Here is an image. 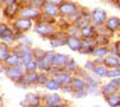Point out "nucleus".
I'll list each match as a JSON object with an SVG mask.
<instances>
[{
  "mask_svg": "<svg viewBox=\"0 0 120 107\" xmlns=\"http://www.w3.org/2000/svg\"><path fill=\"white\" fill-rule=\"evenodd\" d=\"M0 38H1V42H4L7 45L14 43L17 41V38H15V32H14L13 27L10 28L5 23L0 24Z\"/></svg>",
  "mask_w": 120,
  "mask_h": 107,
  "instance_id": "obj_1",
  "label": "nucleus"
},
{
  "mask_svg": "<svg viewBox=\"0 0 120 107\" xmlns=\"http://www.w3.org/2000/svg\"><path fill=\"white\" fill-rule=\"evenodd\" d=\"M35 32L38 33L40 36H42L44 38H50V40L56 35V29L52 24L41 23V22H38L35 26Z\"/></svg>",
  "mask_w": 120,
  "mask_h": 107,
  "instance_id": "obj_2",
  "label": "nucleus"
},
{
  "mask_svg": "<svg viewBox=\"0 0 120 107\" xmlns=\"http://www.w3.org/2000/svg\"><path fill=\"white\" fill-rule=\"evenodd\" d=\"M24 68L23 65L21 66H13V68H8L5 66V75H7L8 78H9L12 82H14V83H18V82L22 80V78L24 77Z\"/></svg>",
  "mask_w": 120,
  "mask_h": 107,
  "instance_id": "obj_3",
  "label": "nucleus"
},
{
  "mask_svg": "<svg viewBox=\"0 0 120 107\" xmlns=\"http://www.w3.org/2000/svg\"><path fill=\"white\" fill-rule=\"evenodd\" d=\"M33 28V21L31 19H26V18H17L13 21V29L14 32H21V33H26L27 31L32 29Z\"/></svg>",
  "mask_w": 120,
  "mask_h": 107,
  "instance_id": "obj_4",
  "label": "nucleus"
},
{
  "mask_svg": "<svg viewBox=\"0 0 120 107\" xmlns=\"http://www.w3.org/2000/svg\"><path fill=\"white\" fill-rule=\"evenodd\" d=\"M91 15H92V23L93 26H97V27H101L104 26V24H106L107 22V13L105 12L104 9H101V8H96V9L92 10V13H91Z\"/></svg>",
  "mask_w": 120,
  "mask_h": 107,
  "instance_id": "obj_5",
  "label": "nucleus"
},
{
  "mask_svg": "<svg viewBox=\"0 0 120 107\" xmlns=\"http://www.w3.org/2000/svg\"><path fill=\"white\" fill-rule=\"evenodd\" d=\"M42 10L41 9H36V8L32 7H26L21 9V13H19V17L21 18H26V19H31V21H35V19H40L42 15Z\"/></svg>",
  "mask_w": 120,
  "mask_h": 107,
  "instance_id": "obj_6",
  "label": "nucleus"
},
{
  "mask_svg": "<svg viewBox=\"0 0 120 107\" xmlns=\"http://www.w3.org/2000/svg\"><path fill=\"white\" fill-rule=\"evenodd\" d=\"M60 15L63 17H74L75 13L79 12V8L77 4L72 1H64V4L60 5Z\"/></svg>",
  "mask_w": 120,
  "mask_h": 107,
  "instance_id": "obj_7",
  "label": "nucleus"
},
{
  "mask_svg": "<svg viewBox=\"0 0 120 107\" xmlns=\"http://www.w3.org/2000/svg\"><path fill=\"white\" fill-rule=\"evenodd\" d=\"M23 107H41L42 106V98L35 93L26 94L24 100L21 102Z\"/></svg>",
  "mask_w": 120,
  "mask_h": 107,
  "instance_id": "obj_8",
  "label": "nucleus"
},
{
  "mask_svg": "<svg viewBox=\"0 0 120 107\" xmlns=\"http://www.w3.org/2000/svg\"><path fill=\"white\" fill-rule=\"evenodd\" d=\"M68 33L65 31H58L56 35L54 36L50 40V45L52 49H56V47H60V46H65L67 45V41H68Z\"/></svg>",
  "mask_w": 120,
  "mask_h": 107,
  "instance_id": "obj_9",
  "label": "nucleus"
},
{
  "mask_svg": "<svg viewBox=\"0 0 120 107\" xmlns=\"http://www.w3.org/2000/svg\"><path fill=\"white\" fill-rule=\"evenodd\" d=\"M42 100L45 101V103L51 107H64V102H63V98L60 97L58 93H50L46 94Z\"/></svg>",
  "mask_w": 120,
  "mask_h": 107,
  "instance_id": "obj_10",
  "label": "nucleus"
},
{
  "mask_svg": "<svg viewBox=\"0 0 120 107\" xmlns=\"http://www.w3.org/2000/svg\"><path fill=\"white\" fill-rule=\"evenodd\" d=\"M21 9H22V7L19 4L7 5V7L4 8V10H3V14H4L5 18H8V19H14L15 15H19Z\"/></svg>",
  "mask_w": 120,
  "mask_h": 107,
  "instance_id": "obj_11",
  "label": "nucleus"
},
{
  "mask_svg": "<svg viewBox=\"0 0 120 107\" xmlns=\"http://www.w3.org/2000/svg\"><path fill=\"white\" fill-rule=\"evenodd\" d=\"M70 60H72V57H69L68 55L58 52V54H56V56H55V60H54L52 68H58V69H63V70H64V68L67 66V64L69 63Z\"/></svg>",
  "mask_w": 120,
  "mask_h": 107,
  "instance_id": "obj_12",
  "label": "nucleus"
},
{
  "mask_svg": "<svg viewBox=\"0 0 120 107\" xmlns=\"http://www.w3.org/2000/svg\"><path fill=\"white\" fill-rule=\"evenodd\" d=\"M21 82L26 87L35 86V84H37V82H38V73L37 71H26L24 77L22 78Z\"/></svg>",
  "mask_w": 120,
  "mask_h": 107,
  "instance_id": "obj_13",
  "label": "nucleus"
},
{
  "mask_svg": "<svg viewBox=\"0 0 120 107\" xmlns=\"http://www.w3.org/2000/svg\"><path fill=\"white\" fill-rule=\"evenodd\" d=\"M72 87L74 92H81V91H87V82L82 77H73L72 79Z\"/></svg>",
  "mask_w": 120,
  "mask_h": 107,
  "instance_id": "obj_14",
  "label": "nucleus"
},
{
  "mask_svg": "<svg viewBox=\"0 0 120 107\" xmlns=\"http://www.w3.org/2000/svg\"><path fill=\"white\" fill-rule=\"evenodd\" d=\"M102 64L109 69H118L120 68V59L116 55H107L106 57L102 59Z\"/></svg>",
  "mask_w": 120,
  "mask_h": 107,
  "instance_id": "obj_15",
  "label": "nucleus"
},
{
  "mask_svg": "<svg viewBox=\"0 0 120 107\" xmlns=\"http://www.w3.org/2000/svg\"><path fill=\"white\" fill-rule=\"evenodd\" d=\"M67 46L69 47L72 51L81 52V50H82V37L69 36V37H68V41H67Z\"/></svg>",
  "mask_w": 120,
  "mask_h": 107,
  "instance_id": "obj_16",
  "label": "nucleus"
},
{
  "mask_svg": "<svg viewBox=\"0 0 120 107\" xmlns=\"http://www.w3.org/2000/svg\"><path fill=\"white\" fill-rule=\"evenodd\" d=\"M119 91H120V88H119L118 86H115V84H114L111 80L107 84H104V86H102V88H101L102 96H104L105 98L109 97V96H111V94L119 93Z\"/></svg>",
  "mask_w": 120,
  "mask_h": 107,
  "instance_id": "obj_17",
  "label": "nucleus"
},
{
  "mask_svg": "<svg viewBox=\"0 0 120 107\" xmlns=\"http://www.w3.org/2000/svg\"><path fill=\"white\" fill-rule=\"evenodd\" d=\"M97 35L98 33H97V29L95 28L93 24H90V26L81 28V37L82 38H96Z\"/></svg>",
  "mask_w": 120,
  "mask_h": 107,
  "instance_id": "obj_18",
  "label": "nucleus"
},
{
  "mask_svg": "<svg viewBox=\"0 0 120 107\" xmlns=\"http://www.w3.org/2000/svg\"><path fill=\"white\" fill-rule=\"evenodd\" d=\"M42 13L46 14L49 17H59L60 15V8L56 7V5L49 4V3H45L44 8H42Z\"/></svg>",
  "mask_w": 120,
  "mask_h": 107,
  "instance_id": "obj_19",
  "label": "nucleus"
},
{
  "mask_svg": "<svg viewBox=\"0 0 120 107\" xmlns=\"http://www.w3.org/2000/svg\"><path fill=\"white\" fill-rule=\"evenodd\" d=\"M54 78L58 80V83L61 86V88H63V87H65V86H68V84L72 83L73 75L69 74V73H67V71H61L60 74H58L56 77H54Z\"/></svg>",
  "mask_w": 120,
  "mask_h": 107,
  "instance_id": "obj_20",
  "label": "nucleus"
},
{
  "mask_svg": "<svg viewBox=\"0 0 120 107\" xmlns=\"http://www.w3.org/2000/svg\"><path fill=\"white\" fill-rule=\"evenodd\" d=\"M3 64H5V66H8V68L21 66V65H22L21 56H19L18 54H15V52H13V51H12V54H10V56L7 59V61H5V63H3Z\"/></svg>",
  "mask_w": 120,
  "mask_h": 107,
  "instance_id": "obj_21",
  "label": "nucleus"
},
{
  "mask_svg": "<svg viewBox=\"0 0 120 107\" xmlns=\"http://www.w3.org/2000/svg\"><path fill=\"white\" fill-rule=\"evenodd\" d=\"M105 27H106L109 31H111L112 33L116 32V31H119V28H120V18H118V17H110V18L107 19Z\"/></svg>",
  "mask_w": 120,
  "mask_h": 107,
  "instance_id": "obj_22",
  "label": "nucleus"
},
{
  "mask_svg": "<svg viewBox=\"0 0 120 107\" xmlns=\"http://www.w3.org/2000/svg\"><path fill=\"white\" fill-rule=\"evenodd\" d=\"M10 54H12V50L9 49V45L1 42V45H0V61L5 63L7 59L10 56Z\"/></svg>",
  "mask_w": 120,
  "mask_h": 107,
  "instance_id": "obj_23",
  "label": "nucleus"
},
{
  "mask_svg": "<svg viewBox=\"0 0 120 107\" xmlns=\"http://www.w3.org/2000/svg\"><path fill=\"white\" fill-rule=\"evenodd\" d=\"M92 55L95 56V57H98V59H104L106 57L107 55H110V49L107 47H102V46H97L95 50H93Z\"/></svg>",
  "mask_w": 120,
  "mask_h": 107,
  "instance_id": "obj_24",
  "label": "nucleus"
},
{
  "mask_svg": "<svg viewBox=\"0 0 120 107\" xmlns=\"http://www.w3.org/2000/svg\"><path fill=\"white\" fill-rule=\"evenodd\" d=\"M105 101L110 107H120V93L109 96V97L105 98Z\"/></svg>",
  "mask_w": 120,
  "mask_h": 107,
  "instance_id": "obj_25",
  "label": "nucleus"
},
{
  "mask_svg": "<svg viewBox=\"0 0 120 107\" xmlns=\"http://www.w3.org/2000/svg\"><path fill=\"white\" fill-rule=\"evenodd\" d=\"M45 88H46L47 91H50V92H56V91H60V89H61V86L58 83V80H56L55 78L51 77L50 79H49V82L46 83Z\"/></svg>",
  "mask_w": 120,
  "mask_h": 107,
  "instance_id": "obj_26",
  "label": "nucleus"
},
{
  "mask_svg": "<svg viewBox=\"0 0 120 107\" xmlns=\"http://www.w3.org/2000/svg\"><path fill=\"white\" fill-rule=\"evenodd\" d=\"M107 71H109V68L107 66H105L104 64H98L92 74H95L96 77L104 78V77H107Z\"/></svg>",
  "mask_w": 120,
  "mask_h": 107,
  "instance_id": "obj_27",
  "label": "nucleus"
},
{
  "mask_svg": "<svg viewBox=\"0 0 120 107\" xmlns=\"http://www.w3.org/2000/svg\"><path fill=\"white\" fill-rule=\"evenodd\" d=\"M68 36H74V37H81V28L77 27L75 24H70L69 27L65 29Z\"/></svg>",
  "mask_w": 120,
  "mask_h": 107,
  "instance_id": "obj_28",
  "label": "nucleus"
},
{
  "mask_svg": "<svg viewBox=\"0 0 120 107\" xmlns=\"http://www.w3.org/2000/svg\"><path fill=\"white\" fill-rule=\"evenodd\" d=\"M96 45L97 46H102V47H107L109 45H110V40H109V37L106 36H102V35H97L96 38Z\"/></svg>",
  "mask_w": 120,
  "mask_h": 107,
  "instance_id": "obj_29",
  "label": "nucleus"
},
{
  "mask_svg": "<svg viewBox=\"0 0 120 107\" xmlns=\"http://www.w3.org/2000/svg\"><path fill=\"white\" fill-rule=\"evenodd\" d=\"M101 88H102V87H100V86H98V83H96V84H91V86H87L88 94H92V96H100V94H102Z\"/></svg>",
  "mask_w": 120,
  "mask_h": 107,
  "instance_id": "obj_30",
  "label": "nucleus"
},
{
  "mask_svg": "<svg viewBox=\"0 0 120 107\" xmlns=\"http://www.w3.org/2000/svg\"><path fill=\"white\" fill-rule=\"evenodd\" d=\"M50 74L49 73H44V71H40L38 73V82H37V86H41V87H45L46 83L50 79Z\"/></svg>",
  "mask_w": 120,
  "mask_h": 107,
  "instance_id": "obj_31",
  "label": "nucleus"
},
{
  "mask_svg": "<svg viewBox=\"0 0 120 107\" xmlns=\"http://www.w3.org/2000/svg\"><path fill=\"white\" fill-rule=\"evenodd\" d=\"M77 70H78V64H77L75 60H73V59L67 64V66L64 68V71L69 73V74H72V75H73V73H77Z\"/></svg>",
  "mask_w": 120,
  "mask_h": 107,
  "instance_id": "obj_32",
  "label": "nucleus"
},
{
  "mask_svg": "<svg viewBox=\"0 0 120 107\" xmlns=\"http://www.w3.org/2000/svg\"><path fill=\"white\" fill-rule=\"evenodd\" d=\"M55 56H56V52L54 51V50H50V51H46V55H45L44 60L46 61V63L49 64V65H51V66H52L54 60H55Z\"/></svg>",
  "mask_w": 120,
  "mask_h": 107,
  "instance_id": "obj_33",
  "label": "nucleus"
},
{
  "mask_svg": "<svg viewBox=\"0 0 120 107\" xmlns=\"http://www.w3.org/2000/svg\"><path fill=\"white\" fill-rule=\"evenodd\" d=\"M23 68H24L26 71H38V63L36 60H32L28 64H26Z\"/></svg>",
  "mask_w": 120,
  "mask_h": 107,
  "instance_id": "obj_34",
  "label": "nucleus"
},
{
  "mask_svg": "<svg viewBox=\"0 0 120 107\" xmlns=\"http://www.w3.org/2000/svg\"><path fill=\"white\" fill-rule=\"evenodd\" d=\"M97 65H98V64L96 63V60H87V61H86V64H84V70H86V71L93 73Z\"/></svg>",
  "mask_w": 120,
  "mask_h": 107,
  "instance_id": "obj_35",
  "label": "nucleus"
},
{
  "mask_svg": "<svg viewBox=\"0 0 120 107\" xmlns=\"http://www.w3.org/2000/svg\"><path fill=\"white\" fill-rule=\"evenodd\" d=\"M33 55H35V60L36 61H40L42 60V59L45 57V55H46V51L42 49H33Z\"/></svg>",
  "mask_w": 120,
  "mask_h": 107,
  "instance_id": "obj_36",
  "label": "nucleus"
},
{
  "mask_svg": "<svg viewBox=\"0 0 120 107\" xmlns=\"http://www.w3.org/2000/svg\"><path fill=\"white\" fill-rule=\"evenodd\" d=\"M119 77H120V68H118V69H109L107 78L115 79V78H119Z\"/></svg>",
  "mask_w": 120,
  "mask_h": 107,
  "instance_id": "obj_37",
  "label": "nucleus"
},
{
  "mask_svg": "<svg viewBox=\"0 0 120 107\" xmlns=\"http://www.w3.org/2000/svg\"><path fill=\"white\" fill-rule=\"evenodd\" d=\"M18 45H22V46H28V47H31L32 46V41L30 40V37H27V36H22L21 38L18 40Z\"/></svg>",
  "mask_w": 120,
  "mask_h": 107,
  "instance_id": "obj_38",
  "label": "nucleus"
},
{
  "mask_svg": "<svg viewBox=\"0 0 120 107\" xmlns=\"http://www.w3.org/2000/svg\"><path fill=\"white\" fill-rule=\"evenodd\" d=\"M84 79H86V82H87V86H91V84L98 83V82H97V77H96L95 74H87Z\"/></svg>",
  "mask_w": 120,
  "mask_h": 107,
  "instance_id": "obj_39",
  "label": "nucleus"
},
{
  "mask_svg": "<svg viewBox=\"0 0 120 107\" xmlns=\"http://www.w3.org/2000/svg\"><path fill=\"white\" fill-rule=\"evenodd\" d=\"M87 94H88V91H81V92H74V93H73V96L75 98H83Z\"/></svg>",
  "mask_w": 120,
  "mask_h": 107,
  "instance_id": "obj_40",
  "label": "nucleus"
},
{
  "mask_svg": "<svg viewBox=\"0 0 120 107\" xmlns=\"http://www.w3.org/2000/svg\"><path fill=\"white\" fill-rule=\"evenodd\" d=\"M49 4H52V5H56V7H60V5L64 4V0H45Z\"/></svg>",
  "mask_w": 120,
  "mask_h": 107,
  "instance_id": "obj_41",
  "label": "nucleus"
},
{
  "mask_svg": "<svg viewBox=\"0 0 120 107\" xmlns=\"http://www.w3.org/2000/svg\"><path fill=\"white\" fill-rule=\"evenodd\" d=\"M61 91L63 92H65V93H74V91H73V87H72V84H68V86H65V87H63L61 88Z\"/></svg>",
  "mask_w": 120,
  "mask_h": 107,
  "instance_id": "obj_42",
  "label": "nucleus"
},
{
  "mask_svg": "<svg viewBox=\"0 0 120 107\" xmlns=\"http://www.w3.org/2000/svg\"><path fill=\"white\" fill-rule=\"evenodd\" d=\"M114 45H115V49H116V56L120 59V40L115 41V42H114Z\"/></svg>",
  "mask_w": 120,
  "mask_h": 107,
  "instance_id": "obj_43",
  "label": "nucleus"
},
{
  "mask_svg": "<svg viewBox=\"0 0 120 107\" xmlns=\"http://www.w3.org/2000/svg\"><path fill=\"white\" fill-rule=\"evenodd\" d=\"M19 0H5V5H13V4H18Z\"/></svg>",
  "mask_w": 120,
  "mask_h": 107,
  "instance_id": "obj_44",
  "label": "nucleus"
},
{
  "mask_svg": "<svg viewBox=\"0 0 120 107\" xmlns=\"http://www.w3.org/2000/svg\"><path fill=\"white\" fill-rule=\"evenodd\" d=\"M111 82H112L115 86H118L119 88H120V77H119V78H115V79H111Z\"/></svg>",
  "mask_w": 120,
  "mask_h": 107,
  "instance_id": "obj_45",
  "label": "nucleus"
},
{
  "mask_svg": "<svg viewBox=\"0 0 120 107\" xmlns=\"http://www.w3.org/2000/svg\"><path fill=\"white\" fill-rule=\"evenodd\" d=\"M115 5H116V8H118V9L120 10V0H118V1L115 3Z\"/></svg>",
  "mask_w": 120,
  "mask_h": 107,
  "instance_id": "obj_46",
  "label": "nucleus"
},
{
  "mask_svg": "<svg viewBox=\"0 0 120 107\" xmlns=\"http://www.w3.org/2000/svg\"><path fill=\"white\" fill-rule=\"evenodd\" d=\"M41 107H51V106H49V105H46V103H44V105H42Z\"/></svg>",
  "mask_w": 120,
  "mask_h": 107,
  "instance_id": "obj_47",
  "label": "nucleus"
},
{
  "mask_svg": "<svg viewBox=\"0 0 120 107\" xmlns=\"http://www.w3.org/2000/svg\"><path fill=\"white\" fill-rule=\"evenodd\" d=\"M0 3H1V4H4V3H5V0H0Z\"/></svg>",
  "mask_w": 120,
  "mask_h": 107,
  "instance_id": "obj_48",
  "label": "nucleus"
},
{
  "mask_svg": "<svg viewBox=\"0 0 120 107\" xmlns=\"http://www.w3.org/2000/svg\"><path fill=\"white\" fill-rule=\"evenodd\" d=\"M112 1H115V3H116V1H118V0H112Z\"/></svg>",
  "mask_w": 120,
  "mask_h": 107,
  "instance_id": "obj_49",
  "label": "nucleus"
},
{
  "mask_svg": "<svg viewBox=\"0 0 120 107\" xmlns=\"http://www.w3.org/2000/svg\"><path fill=\"white\" fill-rule=\"evenodd\" d=\"M95 107H101V106H95Z\"/></svg>",
  "mask_w": 120,
  "mask_h": 107,
  "instance_id": "obj_50",
  "label": "nucleus"
},
{
  "mask_svg": "<svg viewBox=\"0 0 120 107\" xmlns=\"http://www.w3.org/2000/svg\"><path fill=\"white\" fill-rule=\"evenodd\" d=\"M119 33H120V28H119Z\"/></svg>",
  "mask_w": 120,
  "mask_h": 107,
  "instance_id": "obj_51",
  "label": "nucleus"
}]
</instances>
